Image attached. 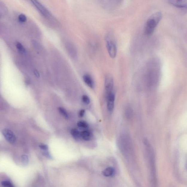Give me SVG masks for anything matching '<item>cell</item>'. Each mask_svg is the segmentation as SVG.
Returning <instances> with one entry per match:
<instances>
[{"mask_svg":"<svg viewBox=\"0 0 187 187\" xmlns=\"http://www.w3.org/2000/svg\"><path fill=\"white\" fill-rule=\"evenodd\" d=\"M162 18V13L160 12L154 13L150 16L147 20L145 27V34L147 36H150L153 34Z\"/></svg>","mask_w":187,"mask_h":187,"instance_id":"6da1fadb","label":"cell"},{"mask_svg":"<svg viewBox=\"0 0 187 187\" xmlns=\"http://www.w3.org/2000/svg\"><path fill=\"white\" fill-rule=\"evenodd\" d=\"M106 45L109 56L112 59L115 58L117 54V47L115 41L110 36L107 38Z\"/></svg>","mask_w":187,"mask_h":187,"instance_id":"7a4b0ae2","label":"cell"},{"mask_svg":"<svg viewBox=\"0 0 187 187\" xmlns=\"http://www.w3.org/2000/svg\"><path fill=\"white\" fill-rule=\"evenodd\" d=\"M104 86L105 96L113 92L114 80L111 75L109 74L106 76Z\"/></svg>","mask_w":187,"mask_h":187,"instance_id":"3957f363","label":"cell"},{"mask_svg":"<svg viewBox=\"0 0 187 187\" xmlns=\"http://www.w3.org/2000/svg\"><path fill=\"white\" fill-rule=\"evenodd\" d=\"M34 5L40 12L42 15L45 17H49L51 16L50 13L48 10L42 5L37 0H30Z\"/></svg>","mask_w":187,"mask_h":187,"instance_id":"277c9868","label":"cell"},{"mask_svg":"<svg viewBox=\"0 0 187 187\" xmlns=\"http://www.w3.org/2000/svg\"><path fill=\"white\" fill-rule=\"evenodd\" d=\"M106 97L107 101V107L109 111L112 112L115 107V95L114 92L109 94Z\"/></svg>","mask_w":187,"mask_h":187,"instance_id":"5b68a950","label":"cell"},{"mask_svg":"<svg viewBox=\"0 0 187 187\" xmlns=\"http://www.w3.org/2000/svg\"><path fill=\"white\" fill-rule=\"evenodd\" d=\"M2 133L3 136L9 143L13 144L15 143L16 138L14 133L9 129H5L2 130Z\"/></svg>","mask_w":187,"mask_h":187,"instance_id":"8992f818","label":"cell"},{"mask_svg":"<svg viewBox=\"0 0 187 187\" xmlns=\"http://www.w3.org/2000/svg\"><path fill=\"white\" fill-rule=\"evenodd\" d=\"M174 6L180 9H187V0H168Z\"/></svg>","mask_w":187,"mask_h":187,"instance_id":"52a82bcc","label":"cell"},{"mask_svg":"<svg viewBox=\"0 0 187 187\" xmlns=\"http://www.w3.org/2000/svg\"><path fill=\"white\" fill-rule=\"evenodd\" d=\"M83 80L85 83L91 89H93L94 86V83L93 79L89 74H85L83 76Z\"/></svg>","mask_w":187,"mask_h":187,"instance_id":"ba28073f","label":"cell"},{"mask_svg":"<svg viewBox=\"0 0 187 187\" xmlns=\"http://www.w3.org/2000/svg\"><path fill=\"white\" fill-rule=\"evenodd\" d=\"M115 173V169L112 167H109L104 170L102 172L104 176L109 177L112 176Z\"/></svg>","mask_w":187,"mask_h":187,"instance_id":"9c48e42d","label":"cell"},{"mask_svg":"<svg viewBox=\"0 0 187 187\" xmlns=\"http://www.w3.org/2000/svg\"><path fill=\"white\" fill-rule=\"evenodd\" d=\"M81 137L85 141H89L90 139L91 134L87 130H84L81 132Z\"/></svg>","mask_w":187,"mask_h":187,"instance_id":"30bf717a","label":"cell"},{"mask_svg":"<svg viewBox=\"0 0 187 187\" xmlns=\"http://www.w3.org/2000/svg\"><path fill=\"white\" fill-rule=\"evenodd\" d=\"M71 133L75 139H79L81 137V133L78 130L74 128L71 131Z\"/></svg>","mask_w":187,"mask_h":187,"instance_id":"8fae6325","label":"cell"},{"mask_svg":"<svg viewBox=\"0 0 187 187\" xmlns=\"http://www.w3.org/2000/svg\"><path fill=\"white\" fill-rule=\"evenodd\" d=\"M58 110L59 112H60L66 119H68L69 115L65 109L62 107H59L58 108Z\"/></svg>","mask_w":187,"mask_h":187,"instance_id":"7c38bea8","label":"cell"},{"mask_svg":"<svg viewBox=\"0 0 187 187\" xmlns=\"http://www.w3.org/2000/svg\"><path fill=\"white\" fill-rule=\"evenodd\" d=\"M16 48L18 49L20 52L22 53H24L25 52V48L24 46L22 45L19 42H16Z\"/></svg>","mask_w":187,"mask_h":187,"instance_id":"4fadbf2b","label":"cell"},{"mask_svg":"<svg viewBox=\"0 0 187 187\" xmlns=\"http://www.w3.org/2000/svg\"><path fill=\"white\" fill-rule=\"evenodd\" d=\"M82 99L83 102L86 105H88L90 103V100L89 97L87 95H84L82 96Z\"/></svg>","mask_w":187,"mask_h":187,"instance_id":"5bb4252c","label":"cell"},{"mask_svg":"<svg viewBox=\"0 0 187 187\" xmlns=\"http://www.w3.org/2000/svg\"><path fill=\"white\" fill-rule=\"evenodd\" d=\"M77 125L79 127L82 128H87L88 126V124L86 122L84 121H79L77 122Z\"/></svg>","mask_w":187,"mask_h":187,"instance_id":"9a60e30c","label":"cell"},{"mask_svg":"<svg viewBox=\"0 0 187 187\" xmlns=\"http://www.w3.org/2000/svg\"><path fill=\"white\" fill-rule=\"evenodd\" d=\"M22 162L24 165H27L29 162V158L27 155H24L22 156Z\"/></svg>","mask_w":187,"mask_h":187,"instance_id":"2e32d148","label":"cell"},{"mask_svg":"<svg viewBox=\"0 0 187 187\" xmlns=\"http://www.w3.org/2000/svg\"><path fill=\"white\" fill-rule=\"evenodd\" d=\"M2 186L5 187H14L12 183L9 181H3L1 183Z\"/></svg>","mask_w":187,"mask_h":187,"instance_id":"e0dca14e","label":"cell"},{"mask_svg":"<svg viewBox=\"0 0 187 187\" xmlns=\"http://www.w3.org/2000/svg\"><path fill=\"white\" fill-rule=\"evenodd\" d=\"M19 19L20 22H25L27 20V18L24 14H21L19 16Z\"/></svg>","mask_w":187,"mask_h":187,"instance_id":"ac0fdd59","label":"cell"},{"mask_svg":"<svg viewBox=\"0 0 187 187\" xmlns=\"http://www.w3.org/2000/svg\"><path fill=\"white\" fill-rule=\"evenodd\" d=\"M43 155L44 156L47 157L48 158H49V159L52 158V156H51L50 155L49 152L48 151V150H44V151L43 152Z\"/></svg>","mask_w":187,"mask_h":187,"instance_id":"d6986e66","label":"cell"},{"mask_svg":"<svg viewBox=\"0 0 187 187\" xmlns=\"http://www.w3.org/2000/svg\"><path fill=\"white\" fill-rule=\"evenodd\" d=\"M39 148L44 150H47L48 149V147L47 145L44 144H41L39 145Z\"/></svg>","mask_w":187,"mask_h":187,"instance_id":"ffe728a7","label":"cell"},{"mask_svg":"<svg viewBox=\"0 0 187 187\" xmlns=\"http://www.w3.org/2000/svg\"><path fill=\"white\" fill-rule=\"evenodd\" d=\"M85 111L84 109H82L79 112V116L81 117H83L85 114Z\"/></svg>","mask_w":187,"mask_h":187,"instance_id":"44dd1931","label":"cell"},{"mask_svg":"<svg viewBox=\"0 0 187 187\" xmlns=\"http://www.w3.org/2000/svg\"><path fill=\"white\" fill-rule=\"evenodd\" d=\"M34 75L36 77H40V74H39V72L37 70V69H34Z\"/></svg>","mask_w":187,"mask_h":187,"instance_id":"7402d4cb","label":"cell"}]
</instances>
